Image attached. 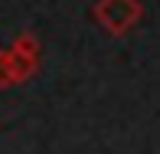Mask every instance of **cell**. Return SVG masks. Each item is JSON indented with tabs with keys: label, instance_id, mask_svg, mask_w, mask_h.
Wrapping results in <instances>:
<instances>
[{
	"label": "cell",
	"instance_id": "obj_2",
	"mask_svg": "<svg viewBox=\"0 0 160 154\" xmlns=\"http://www.w3.org/2000/svg\"><path fill=\"white\" fill-rule=\"evenodd\" d=\"M10 49H13L17 56H23V59H33V62H39V53H42L36 33H17V36H13V43H10Z\"/></svg>",
	"mask_w": 160,
	"mask_h": 154
},
{
	"label": "cell",
	"instance_id": "obj_1",
	"mask_svg": "<svg viewBox=\"0 0 160 154\" xmlns=\"http://www.w3.org/2000/svg\"><path fill=\"white\" fill-rule=\"evenodd\" d=\"M92 17L111 36H124L128 30H134L137 20L144 17V7H141V0H98V3L92 7Z\"/></svg>",
	"mask_w": 160,
	"mask_h": 154
},
{
	"label": "cell",
	"instance_id": "obj_3",
	"mask_svg": "<svg viewBox=\"0 0 160 154\" xmlns=\"http://www.w3.org/2000/svg\"><path fill=\"white\" fill-rule=\"evenodd\" d=\"M17 85V72H13V49H0V89Z\"/></svg>",
	"mask_w": 160,
	"mask_h": 154
}]
</instances>
